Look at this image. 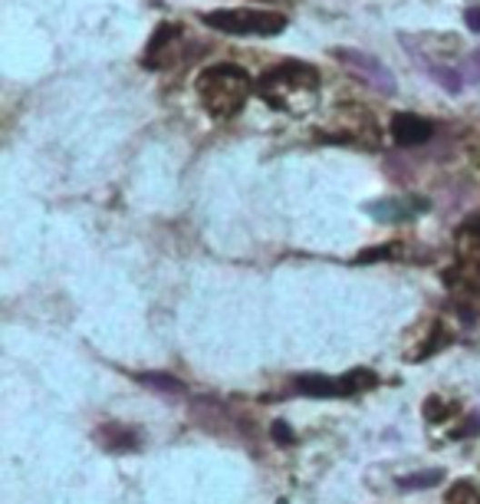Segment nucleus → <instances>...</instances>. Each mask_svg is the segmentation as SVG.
Here are the masks:
<instances>
[{"instance_id":"obj_14","label":"nucleus","mask_w":480,"mask_h":504,"mask_svg":"<svg viewBox=\"0 0 480 504\" xmlns=\"http://www.w3.org/2000/svg\"><path fill=\"white\" fill-rule=\"evenodd\" d=\"M431 76H435V79H437V86H445L447 93H461V86H464L461 76H457V73L451 70V66H447V70H445V66H431Z\"/></svg>"},{"instance_id":"obj_17","label":"nucleus","mask_w":480,"mask_h":504,"mask_svg":"<svg viewBox=\"0 0 480 504\" xmlns=\"http://www.w3.org/2000/svg\"><path fill=\"white\" fill-rule=\"evenodd\" d=\"M270 432H274V442L276 445H290L293 442V428L286 426L284 418H276L274 426H270Z\"/></svg>"},{"instance_id":"obj_12","label":"nucleus","mask_w":480,"mask_h":504,"mask_svg":"<svg viewBox=\"0 0 480 504\" xmlns=\"http://www.w3.org/2000/svg\"><path fill=\"white\" fill-rule=\"evenodd\" d=\"M343 379H345V389H349V396H352V392L372 389V386H375V373H369V369H352V373H345Z\"/></svg>"},{"instance_id":"obj_15","label":"nucleus","mask_w":480,"mask_h":504,"mask_svg":"<svg viewBox=\"0 0 480 504\" xmlns=\"http://www.w3.org/2000/svg\"><path fill=\"white\" fill-rule=\"evenodd\" d=\"M447 339H451V337H447V330H441V327H435V337H431L428 343H425V347H421L412 359H415V363H418V359H428L431 353H435V349H441V347H445Z\"/></svg>"},{"instance_id":"obj_7","label":"nucleus","mask_w":480,"mask_h":504,"mask_svg":"<svg viewBox=\"0 0 480 504\" xmlns=\"http://www.w3.org/2000/svg\"><path fill=\"white\" fill-rule=\"evenodd\" d=\"M293 389L303 392V396H316V399H335V396H349L343 376H339V379H333V376H323V373L296 376V379H293Z\"/></svg>"},{"instance_id":"obj_8","label":"nucleus","mask_w":480,"mask_h":504,"mask_svg":"<svg viewBox=\"0 0 480 504\" xmlns=\"http://www.w3.org/2000/svg\"><path fill=\"white\" fill-rule=\"evenodd\" d=\"M418 208H425V201H415V205H405L402 198H388L382 205H369V215L375 217H385V221H398V217H408L415 215Z\"/></svg>"},{"instance_id":"obj_16","label":"nucleus","mask_w":480,"mask_h":504,"mask_svg":"<svg viewBox=\"0 0 480 504\" xmlns=\"http://www.w3.org/2000/svg\"><path fill=\"white\" fill-rule=\"evenodd\" d=\"M447 412H451V408H447V406H445V402L437 399V396H431V399H428V402H425V416H428V418H431V422H441V418H445V416H447Z\"/></svg>"},{"instance_id":"obj_2","label":"nucleus","mask_w":480,"mask_h":504,"mask_svg":"<svg viewBox=\"0 0 480 504\" xmlns=\"http://www.w3.org/2000/svg\"><path fill=\"white\" fill-rule=\"evenodd\" d=\"M201 20L207 26H215V30H224V34L270 36L286 30V17L284 14H274V10H211Z\"/></svg>"},{"instance_id":"obj_1","label":"nucleus","mask_w":480,"mask_h":504,"mask_svg":"<svg viewBox=\"0 0 480 504\" xmlns=\"http://www.w3.org/2000/svg\"><path fill=\"white\" fill-rule=\"evenodd\" d=\"M195 89H197L201 106H205L215 119H231L234 113L244 109L247 96L254 93L247 73L240 70V66H231V63H221V66L205 70L197 76Z\"/></svg>"},{"instance_id":"obj_18","label":"nucleus","mask_w":480,"mask_h":504,"mask_svg":"<svg viewBox=\"0 0 480 504\" xmlns=\"http://www.w3.org/2000/svg\"><path fill=\"white\" fill-rule=\"evenodd\" d=\"M464 24L471 26L474 34H480V7H467V10H464Z\"/></svg>"},{"instance_id":"obj_4","label":"nucleus","mask_w":480,"mask_h":504,"mask_svg":"<svg viewBox=\"0 0 480 504\" xmlns=\"http://www.w3.org/2000/svg\"><path fill=\"white\" fill-rule=\"evenodd\" d=\"M333 56L343 66H349L355 76H362L369 86H375L378 93H395V76L388 73V66H382V60H375V56H369V53L362 50H352V46H335Z\"/></svg>"},{"instance_id":"obj_13","label":"nucleus","mask_w":480,"mask_h":504,"mask_svg":"<svg viewBox=\"0 0 480 504\" xmlns=\"http://www.w3.org/2000/svg\"><path fill=\"white\" fill-rule=\"evenodd\" d=\"M477 432H480V416L477 412H467V416H464L461 422L451 428V438L461 442V438H471V435H477Z\"/></svg>"},{"instance_id":"obj_6","label":"nucleus","mask_w":480,"mask_h":504,"mask_svg":"<svg viewBox=\"0 0 480 504\" xmlns=\"http://www.w3.org/2000/svg\"><path fill=\"white\" fill-rule=\"evenodd\" d=\"M95 442L103 445L105 452L112 455H125V452H135L142 438L132 426H122V422H105V426L95 428Z\"/></svg>"},{"instance_id":"obj_3","label":"nucleus","mask_w":480,"mask_h":504,"mask_svg":"<svg viewBox=\"0 0 480 504\" xmlns=\"http://www.w3.org/2000/svg\"><path fill=\"white\" fill-rule=\"evenodd\" d=\"M319 86V73L306 63H280L274 66L270 73H264L260 79V96L274 99V93H306V89H316Z\"/></svg>"},{"instance_id":"obj_20","label":"nucleus","mask_w":480,"mask_h":504,"mask_svg":"<svg viewBox=\"0 0 480 504\" xmlns=\"http://www.w3.org/2000/svg\"><path fill=\"white\" fill-rule=\"evenodd\" d=\"M471 158H474V162H477V166H480V142H477V146L471 148Z\"/></svg>"},{"instance_id":"obj_9","label":"nucleus","mask_w":480,"mask_h":504,"mask_svg":"<svg viewBox=\"0 0 480 504\" xmlns=\"http://www.w3.org/2000/svg\"><path fill=\"white\" fill-rule=\"evenodd\" d=\"M445 481V471L437 469H428V471H415V475H405V479H398V488L402 491H425V488H435Z\"/></svg>"},{"instance_id":"obj_19","label":"nucleus","mask_w":480,"mask_h":504,"mask_svg":"<svg viewBox=\"0 0 480 504\" xmlns=\"http://www.w3.org/2000/svg\"><path fill=\"white\" fill-rule=\"evenodd\" d=\"M467 76L480 83V50H474V56L467 60Z\"/></svg>"},{"instance_id":"obj_11","label":"nucleus","mask_w":480,"mask_h":504,"mask_svg":"<svg viewBox=\"0 0 480 504\" xmlns=\"http://www.w3.org/2000/svg\"><path fill=\"white\" fill-rule=\"evenodd\" d=\"M138 383L145 386V389L165 392V396H178V392H181V383L175 379V376H168V373H142V376H138Z\"/></svg>"},{"instance_id":"obj_5","label":"nucleus","mask_w":480,"mask_h":504,"mask_svg":"<svg viewBox=\"0 0 480 504\" xmlns=\"http://www.w3.org/2000/svg\"><path fill=\"white\" fill-rule=\"evenodd\" d=\"M392 136L398 146L412 148V146H425V142L435 136V126L428 119H421L415 113H395L392 116Z\"/></svg>"},{"instance_id":"obj_10","label":"nucleus","mask_w":480,"mask_h":504,"mask_svg":"<svg viewBox=\"0 0 480 504\" xmlns=\"http://www.w3.org/2000/svg\"><path fill=\"white\" fill-rule=\"evenodd\" d=\"M445 504H480V488L474 485V481H467V479L455 481V485L447 488Z\"/></svg>"}]
</instances>
